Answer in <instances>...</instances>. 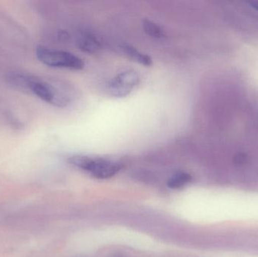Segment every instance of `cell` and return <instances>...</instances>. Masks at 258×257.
I'll return each instance as SVG.
<instances>
[{
	"mask_svg": "<svg viewBox=\"0 0 258 257\" xmlns=\"http://www.w3.org/2000/svg\"><path fill=\"white\" fill-rule=\"evenodd\" d=\"M141 82V77L135 70H125L115 75L107 84V90L111 96L125 98Z\"/></svg>",
	"mask_w": 258,
	"mask_h": 257,
	"instance_id": "obj_4",
	"label": "cell"
},
{
	"mask_svg": "<svg viewBox=\"0 0 258 257\" xmlns=\"http://www.w3.org/2000/svg\"><path fill=\"white\" fill-rule=\"evenodd\" d=\"M6 82L15 90L32 94L47 104L59 108H64L74 100L71 86L57 78H42L23 72H8Z\"/></svg>",
	"mask_w": 258,
	"mask_h": 257,
	"instance_id": "obj_1",
	"label": "cell"
},
{
	"mask_svg": "<svg viewBox=\"0 0 258 257\" xmlns=\"http://www.w3.org/2000/svg\"><path fill=\"white\" fill-rule=\"evenodd\" d=\"M249 4L251 5L253 9H255V10L258 12V2H251Z\"/></svg>",
	"mask_w": 258,
	"mask_h": 257,
	"instance_id": "obj_9",
	"label": "cell"
},
{
	"mask_svg": "<svg viewBox=\"0 0 258 257\" xmlns=\"http://www.w3.org/2000/svg\"><path fill=\"white\" fill-rule=\"evenodd\" d=\"M142 25L145 33L149 35V36H151V37L159 39L165 38V31L156 23L150 21L148 19H145L143 21Z\"/></svg>",
	"mask_w": 258,
	"mask_h": 257,
	"instance_id": "obj_7",
	"label": "cell"
},
{
	"mask_svg": "<svg viewBox=\"0 0 258 257\" xmlns=\"http://www.w3.org/2000/svg\"><path fill=\"white\" fill-rule=\"evenodd\" d=\"M69 162L76 167L89 172L98 179H107L114 176L120 170V163L105 158H92L85 155H74Z\"/></svg>",
	"mask_w": 258,
	"mask_h": 257,
	"instance_id": "obj_3",
	"label": "cell"
},
{
	"mask_svg": "<svg viewBox=\"0 0 258 257\" xmlns=\"http://www.w3.org/2000/svg\"><path fill=\"white\" fill-rule=\"evenodd\" d=\"M191 177L186 172H177L173 175L168 182V187L172 189H178L183 187L190 181Z\"/></svg>",
	"mask_w": 258,
	"mask_h": 257,
	"instance_id": "obj_8",
	"label": "cell"
},
{
	"mask_svg": "<svg viewBox=\"0 0 258 257\" xmlns=\"http://www.w3.org/2000/svg\"><path fill=\"white\" fill-rule=\"evenodd\" d=\"M38 60L50 67L80 70L85 66L83 59L68 51H59L39 45L36 48Z\"/></svg>",
	"mask_w": 258,
	"mask_h": 257,
	"instance_id": "obj_2",
	"label": "cell"
},
{
	"mask_svg": "<svg viewBox=\"0 0 258 257\" xmlns=\"http://www.w3.org/2000/svg\"><path fill=\"white\" fill-rule=\"evenodd\" d=\"M120 48L125 53V55L128 56L129 58L132 59L134 61L146 66H149L152 64L151 57L148 54L141 52L132 45L128 44H122Z\"/></svg>",
	"mask_w": 258,
	"mask_h": 257,
	"instance_id": "obj_6",
	"label": "cell"
},
{
	"mask_svg": "<svg viewBox=\"0 0 258 257\" xmlns=\"http://www.w3.org/2000/svg\"><path fill=\"white\" fill-rule=\"evenodd\" d=\"M77 45L80 50L89 54L98 52L102 48V42L99 38L89 32L79 35L77 37Z\"/></svg>",
	"mask_w": 258,
	"mask_h": 257,
	"instance_id": "obj_5",
	"label": "cell"
}]
</instances>
